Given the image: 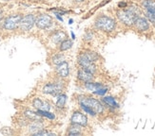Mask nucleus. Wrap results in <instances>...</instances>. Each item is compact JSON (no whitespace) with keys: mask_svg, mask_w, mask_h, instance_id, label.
Masks as SVG:
<instances>
[{"mask_svg":"<svg viewBox=\"0 0 155 136\" xmlns=\"http://www.w3.org/2000/svg\"><path fill=\"white\" fill-rule=\"evenodd\" d=\"M77 78L80 81H83V82H90V81H92L94 77H93V74L87 72L82 68L77 70Z\"/></svg>","mask_w":155,"mask_h":136,"instance_id":"nucleus-14","label":"nucleus"},{"mask_svg":"<svg viewBox=\"0 0 155 136\" xmlns=\"http://www.w3.org/2000/svg\"><path fill=\"white\" fill-rule=\"evenodd\" d=\"M87 116L82 112L80 111H75L73 112L71 117V123L74 125H79V126H87Z\"/></svg>","mask_w":155,"mask_h":136,"instance_id":"nucleus-9","label":"nucleus"},{"mask_svg":"<svg viewBox=\"0 0 155 136\" xmlns=\"http://www.w3.org/2000/svg\"><path fill=\"white\" fill-rule=\"evenodd\" d=\"M92 37H93L92 33H91V31H87V32L85 33V35H84V40H86V41H90V40L92 39Z\"/></svg>","mask_w":155,"mask_h":136,"instance_id":"nucleus-26","label":"nucleus"},{"mask_svg":"<svg viewBox=\"0 0 155 136\" xmlns=\"http://www.w3.org/2000/svg\"><path fill=\"white\" fill-rule=\"evenodd\" d=\"M77 62H78V64L80 65V67L82 68V69L90 72V73H91L93 75L96 73L97 66L94 63H91V62H90V60H85V59L80 58V57L77 58Z\"/></svg>","mask_w":155,"mask_h":136,"instance_id":"nucleus-12","label":"nucleus"},{"mask_svg":"<svg viewBox=\"0 0 155 136\" xmlns=\"http://www.w3.org/2000/svg\"><path fill=\"white\" fill-rule=\"evenodd\" d=\"M85 88H86V90L92 92V93L96 94H99V96H104V94L107 92V88L105 87L102 83L92 82V81L86 82L85 83Z\"/></svg>","mask_w":155,"mask_h":136,"instance_id":"nucleus-7","label":"nucleus"},{"mask_svg":"<svg viewBox=\"0 0 155 136\" xmlns=\"http://www.w3.org/2000/svg\"><path fill=\"white\" fill-rule=\"evenodd\" d=\"M72 41L70 39H65L63 42L59 45V50L60 51H67L69 50L70 48H71L72 46Z\"/></svg>","mask_w":155,"mask_h":136,"instance_id":"nucleus-21","label":"nucleus"},{"mask_svg":"<svg viewBox=\"0 0 155 136\" xmlns=\"http://www.w3.org/2000/svg\"><path fill=\"white\" fill-rule=\"evenodd\" d=\"M102 101L104 102V103L107 107H110V109H117V108H119L118 102L115 100V98L112 97H104Z\"/></svg>","mask_w":155,"mask_h":136,"instance_id":"nucleus-18","label":"nucleus"},{"mask_svg":"<svg viewBox=\"0 0 155 136\" xmlns=\"http://www.w3.org/2000/svg\"><path fill=\"white\" fill-rule=\"evenodd\" d=\"M3 16H4V11L0 9V21H1V20L3 19Z\"/></svg>","mask_w":155,"mask_h":136,"instance_id":"nucleus-27","label":"nucleus"},{"mask_svg":"<svg viewBox=\"0 0 155 136\" xmlns=\"http://www.w3.org/2000/svg\"><path fill=\"white\" fill-rule=\"evenodd\" d=\"M95 26L100 30H103L106 32H110L115 29L116 23L112 18H110L109 16L102 15L95 20Z\"/></svg>","mask_w":155,"mask_h":136,"instance_id":"nucleus-3","label":"nucleus"},{"mask_svg":"<svg viewBox=\"0 0 155 136\" xmlns=\"http://www.w3.org/2000/svg\"><path fill=\"white\" fill-rule=\"evenodd\" d=\"M53 24L52 18L48 14H40L35 19V25L40 29H47L51 28Z\"/></svg>","mask_w":155,"mask_h":136,"instance_id":"nucleus-8","label":"nucleus"},{"mask_svg":"<svg viewBox=\"0 0 155 136\" xmlns=\"http://www.w3.org/2000/svg\"><path fill=\"white\" fill-rule=\"evenodd\" d=\"M63 79L57 76L56 79L45 83L42 87L41 92L45 94H50L51 97H57L63 92Z\"/></svg>","mask_w":155,"mask_h":136,"instance_id":"nucleus-1","label":"nucleus"},{"mask_svg":"<svg viewBox=\"0 0 155 136\" xmlns=\"http://www.w3.org/2000/svg\"><path fill=\"white\" fill-rule=\"evenodd\" d=\"M39 115H41L42 117H47V118H49L51 120H53V119H55V115L54 113H52L51 111H41V110H39L36 112Z\"/></svg>","mask_w":155,"mask_h":136,"instance_id":"nucleus-23","label":"nucleus"},{"mask_svg":"<svg viewBox=\"0 0 155 136\" xmlns=\"http://www.w3.org/2000/svg\"><path fill=\"white\" fill-rule=\"evenodd\" d=\"M50 38H51V42L55 45H57L61 44L65 39H67V35H66V33L64 31L57 30V31H55L54 33H53Z\"/></svg>","mask_w":155,"mask_h":136,"instance_id":"nucleus-15","label":"nucleus"},{"mask_svg":"<svg viewBox=\"0 0 155 136\" xmlns=\"http://www.w3.org/2000/svg\"><path fill=\"white\" fill-rule=\"evenodd\" d=\"M55 74H56V76H58L59 78H61L63 79L68 78L70 76L69 63L65 60V62L55 65Z\"/></svg>","mask_w":155,"mask_h":136,"instance_id":"nucleus-11","label":"nucleus"},{"mask_svg":"<svg viewBox=\"0 0 155 136\" xmlns=\"http://www.w3.org/2000/svg\"><path fill=\"white\" fill-rule=\"evenodd\" d=\"M66 60V56L64 55L63 53H56L51 57V63L57 65L59 63H61Z\"/></svg>","mask_w":155,"mask_h":136,"instance_id":"nucleus-20","label":"nucleus"},{"mask_svg":"<svg viewBox=\"0 0 155 136\" xmlns=\"http://www.w3.org/2000/svg\"><path fill=\"white\" fill-rule=\"evenodd\" d=\"M143 6L146 8L147 11L155 12V1L154 0H146L143 3Z\"/></svg>","mask_w":155,"mask_h":136,"instance_id":"nucleus-22","label":"nucleus"},{"mask_svg":"<svg viewBox=\"0 0 155 136\" xmlns=\"http://www.w3.org/2000/svg\"><path fill=\"white\" fill-rule=\"evenodd\" d=\"M83 131H84V127L83 126L71 124L68 128L67 134H68V135H82V134H84Z\"/></svg>","mask_w":155,"mask_h":136,"instance_id":"nucleus-17","label":"nucleus"},{"mask_svg":"<svg viewBox=\"0 0 155 136\" xmlns=\"http://www.w3.org/2000/svg\"><path fill=\"white\" fill-rule=\"evenodd\" d=\"M31 105L32 107L36 109L37 111L41 110V111H51L52 109L51 104L49 101H47L45 99H42L40 97H35L31 101Z\"/></svg>","mask_w":155,"mask_h":136,"instance_id":"nucleus-10","label":"nucleus"},{"mask_svg":"<svg viewBox=\"0 0 155 136\" xmlns=\"http://www.w3.org/2000/svg\"><path fill=\"white\" fill-rule=\"evenodd\" d=\"M80 106V108L82 109V110L85 112V113H89L90 115H91V116H95V115L97 114L95 112H94L92 109H91V108H89V107H87V106H84V105H79Z\"/></svg>","mask_w":155,"mask_h":136,"instance_id":"nucleus-24","label":"nucleus"},{"mask_svg":"<svg viewBox=\"0 0 155 136\" xmlns=\"http://www.w3.org/2000/svg\"><path fill=\"white\" fill-rule=\"evenodd\" d=\"M23 15L21 13H15V14H12L9 15L7 18H5L4 22H3V29L5 30H15L16 29H18L20 21H21Z\"/></svg>","mask_w":155,"mask_h":136,"instance_id":"nucleus-4","label":"nucleus"},{"mask_svg":"<svg viewBox=\"0 0 155 136\" xmlns=\"http://www.w3.org/2000/svg\"><path fill=\"white\" fill-rule=\"evenodd\" d=\"M146 16H147V18L149 19L152 24L155 25V12L150 11H147V12H146Z\"/></svg>","mask_w":155,"mask_h":136,"instance_id":"nucleus-25","label":"nucleus"},{"mask_svg":"<svg viewBox=\"0 0 155 136\" xmlns=\"http://www.w3.org/2000/svg\"><path fill=\"white\" fill-rule=\"evenodd\" d=\"M75 1H77V2H82V1H84V0H75Z\"/></svg>","mask_w":155,"mask_h":136,"instance_id":"nucleus-28","label":"nucleus"},{"mask_svg":"<svg viewBox=\"0 0 155 136\" xmlns=\"http://www.w3.org/2000/svg\"><path fill=\"white\" fill-rule=\"evenodd\" d=\"M66 102H67V94L61 93V94L57 96V100H56L55 107L58 109V110H61V109H63L65 107Z\"/></svg>","mask_w":155,"mask_h":136,"instance_id":"nucleus-19","label":"nucleus"},{"mask_svg":"<svg viewBox=\"0 0 155 136\" xmlns=\"http://www.w3.org/2000/svg\"><path fill=\"white\" fill-rule=\"evenodd\" d=\"M35 16L33 14H26L22 17L21 21H20L19 26H18V29H20L23 32L26 31H29L31 30L33 26L35 24Z\"/></svg>","mask_w":155,"mask_h":136,"instance_id":"nucleus-6","label":"nucleus"},{"mask_svg":"<svg viewBox=\"0 0 155 136\" xmlns=\"http://www.w3.org/2000/svg\"><path fill=\"white\" fill-rule=\"evenodd\" d=\"M80 58H83L85 60H90V62L91 63H95L99 59V56H98V54L95 53V52H92V51H85L83 53H81L79 54V56Z\"/></svg>","mask_w":155,"mask_h":136,"instance_id":"nucleus-16","label":"nucleus"},{"mask_svg":"<svg viewBox=\"0 0 155 136\" xmlns=\"http://www.w3.org/2000/svg\"><path fill=\"white\" fill-rule=\"evenodd\" d=\"M7 1H9V0H7Z\"/></svg>","mask_w":155,"mask_h":136,"instance_id":"nucleus-29","label":"nucleus"},{"mask_svg":"<svg viewBox=\"0 0 155 136\" xmlns=\"http://www.w3.org/2000/svg\"><path fill=\"white\" fill-rule=\"evenodd\" d=\"M78 103L79 105H84V106H87L95 112L97 114L99 113H102L104 112V106L103 104L101 103V102L95 98H93L91 97H87V96H79L78 98Z\"/></svg>","mask_w":155,"mask_h":136,"instance_id":"nucleus-2","label":"nucleus"},{"mask_svg":"<svg viewBox=\"0 0 155 136\" xmlns=\"http://www.w3.org/2000/svg\"><path fill=\"white\" fill-rule=\"evenodd\" d=\"M117 16L119 20L122 23L127 26L133 25L134 21L137 17L136 11L133 9H127V10H121L117 12Z\"/></svg>","mask_w":155,"mask_h":136,"instance_id":"nucleus-5","label":"nucleus"},{"mask_svg":"<svg viewBox=\"0 0 155 136\" xmlns=\"http://www.w3.org/2000/svg\"><path fill=\"white\" fill-rule=\"evenodd\" d=\"M133 25L135 26V28L140 31H145L150 29V24L147 22V20L144 17H136L135 21H134Z\"/></svg>","mask_w":155,"mask_h":136,"instance_id":"nucleus-13","label":"nucleus"}]
</instances>
